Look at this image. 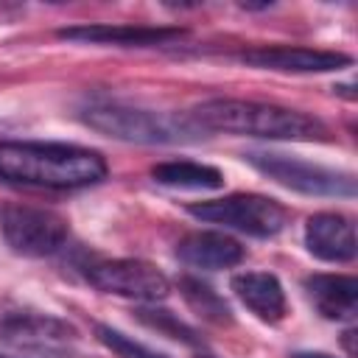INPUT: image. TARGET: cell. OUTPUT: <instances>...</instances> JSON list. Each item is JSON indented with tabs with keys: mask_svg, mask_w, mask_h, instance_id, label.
Here are the masks:
<instances>
[{
	"mask_svg": "<svg viewBox=\"0 0 358 358\" xmlns=\"http://www.w3.org/2000/svg\"><path fill=\"white\" fill-rule=\"evenodd\" d=\"M106 162L98 151L70 143H0V182L45 190H76L98 185Z\"/></svg>",
	"mask_w": 358,
	"mask_h": 358,
	"instance_id": "cell-1",
	"label": "cell"
},
{
	"mask_svg": "<svg viewBox=\"0 0 358 358\" xmlns=\"http://www.w3.org/2000/svg\"><path fill=\"white\" fill-rule=\"evenodd\" d=\"M190 120L204 131H229L266 140H296V143H324L330 129L299 109H285L274 103L238 101V98H213L193 109Z\"/></svg>",
	"mask_w": 358,
	"mask_h": 358,
	"instance_id": "cell-2",
	"label": "cell"
},
{
	"mask_svg": "<svg viewBox=\"0 0 358 358\" xmlns=\"http://www.w3.org/2000/svg\"><path fill=\"white\" fill-rule=\"evenodd\" d=\"M81 120L101 134L140 145L196 143L199 137H204V129H199L190 117H173L126 103H92L81 112Z\"/></svg>",
	"mask_w": 358,
	"mask_h": 358,
	"instance_id": "cell-3",
	"label": "cell"
},
{
	"mask_svg": "<svg viewBox=\"0 0 358 358\" xmlns=\"http://www.w3.org/2000/svg\"><path fill=\"white\" fill-rule=\"evenodd\" d=\"M187 213L199 221L218 224L252 238H274L288 224L285 207L260 193H232L224 199H210L201 204H190Z\"/></svg>",
	"mask_w": 358,
	"mask_h": 358,
	"instance_id": "cell-4",
	"label": "cell"
},
{
	"mask_svg": "<svg viewBox=\"0 0 358 358\" xmlns=\"http://www.w3.org/2000/svg\"><path fill=\"white\" fill-rule=\"evenodd\" d=\"M246 159L277 185L305 196H336V199L355 196V176L347 171H336L319 162H308L274 151H249Z\"/></svg>",
	"mask_w": 358,
	"mask_h": 358,
	"instance_id": "cell-5",
	"label": "cell"
},
{
	"mask_svg": "<svg viewBox=\"0 0 358 358\" xmlns=\"http://www.w3.org/2000/svg\"><path fill=\"white\" fill-rule=\"evenodd\" d=\"M0 232L11 252L22 257H45L67 241V221L45 207L6 204L0 207Z\"/></svg>",
	"mask_w": 358,
	"mask_h": 358,
	"instance_id": "cell-6",
	"label": "cell"
},
{
	"mask_svg": "<svg viewBox=\"0 0 358 358\" xmlns=\"http://www.w3.org/2000/svg\"><path fill=\"white\" fill-rule=\"evenodd\" d=\"M87 280L98 291L137 299V302H159L171 291L168 277L154 263L134 260V257L98 260V263L87 266Z\"/></svg>",
	"mask_w": 358,
	"mask_h": 358,
	"instance_id": "cell-7",
	"label": "cell"
},
{
	"mask_svg": "<svg viewBox=\"0 0 358 358\" xmlns=\"http://www.w3.org/2000/svg\"><path fill=\"white\" fill-rule=\"evenodd\" d=\"M241 62L260 70H277V73H333L352 64L347 53L319 50V48H288V45L243 50Z\"/></svg>",
	"mask_w": 358,
	"mask_h": 358,
	"instance_id": "cell-8",
	"label": "cell"
},
{
	"mask_svg": "<svg viewBox=\"0 0 358 358\" xmlns=\"http://www.w3.org/2000/svg\"><path fill=\"white\" fill-rule=\"evenodd\" d=\"M185 36L176 25H109V22H92V25H70L59 31V39L67 42H84V45H120V48H151V45H168L173 39Z\"/></svg>",
	"mask_w": 358,
	"mask_h": 358,
	"instance_id": "cell-9",
	"label": "cell"
},
{
	"mask_svg": "<svg viewBox=\"0 0 358 358\" xmlns=\"http://www.w3.org/2000/svg\"><path fill=\"white\" fill-rule=\"evenodd\" d=\"M305 246L324 263H350L358 252L355 227L341 213H316L305 224Z\"/></svg>",
	"mask_w": 358,
	"mask_h": 358,
	"instance_id": "cell-10",
	"label": "cell"
},
{
	"mask_svg": "<svg viewBox=\"0 0 358 358\" xmlns=\"http://www.w3.org/2000/svg\"><path fill=\"white\" fill-rule=\"evenodd\" d=\"M76 338V327L45 313H11L0 319V341L34 350L62 347Z\"/></svg>",
	"mask_w": 358,
	"mask_h": 358,
	"instance_id": "cell-11",
	"label": "cell"
},
{
	"mask_svg": "<svg viewBox=\"0 0 358 358\" xmlns=\"http://www.w3.org/2000/svg\"><path fill=\"white\" fill-rule=\"evenodd\" d=\"M243 246L224 232H190L176 243V257L193 268H232L243 260Z\"/></svg>",
	"mask_w": 358,
	"mask_h": 358,
	"instance_id": "cell-12",
	"label": "cell"
},
{
	"mask_svg": "<svg viewBox=\"0 0 358 358\" xmlns=\"http://www.w3.org/2000/svg\"><path fill=\"white\" fill-rule=\"evenodd\" d=\"M232 291L235 296L260 319V322H268V324H277L285 310H288V302H285V291L280 285V280L268 271H241L232 277Z\"/></svg>",
	"mask_w": 358,
	"mask_h": 358,
	"instance_id": "cell-13",
	"label": "cell"
},
{
	"mask_svg": "<svg viewBox=\"0 0 358 358\" xmlns=\"http://www.w3.org/2000/svg\"><path fill=\"white\" fill-rule=\"evenodd\" d=\"M308 299L324 319H352L358 308V280L347 274H313L305 280Z\"/></svg>",
	"mask_w": 358,
	"mask_h": 358,
	"instance_id": "cell-14",
	"label": "cell"
},
{
	"mask_svg": "<svg viewBox=\"0 0 358 358\" xmlns=\"http://www.w3.org/2000/svg\"><path fill=\"white\" fill-rule=\"evenodd\" d=\"M154 182L165 187H179V190H218L224 185V173L213 165L193 162V159H171L159 162L151 168Z\"/></svg>",
	"mask_w": 358,
	"mask_h": 358,
	"instance_id": "cell-15",
	"label": "cell"
},
{
	"mask_svg": "<svg viewBox=\"0 0 358 358\" xmlns=\"http://www.w3.org/2000/svg\"><path fill=\"white\" fill-rule=\"evenodd\" d=\"M179 291L185 296V302L190 305V310L196 316H201L210 324H232V310L224 302V296H218V291H213L207 282L196 280V277H182L179 280Z\"/></svg>",
	"mask_w": 358,
	"mask_h": 358,
	"instance_id": "cell-16",
	"label": "cell"
},
{
	"mask_svg": "<svg viewBox=\"0 0 358 358\" xmlns=\"http://www.w3.org/2000/svg\"><path fill=\"white\" fill-rule=\"evenodd\" d=\"M134 313H137V319H140L145 327H151V330H157V333H162V336H168V338H176V341L190 344V347L201 344L199 333H196L190 324H185L176 313H171V310H165V308H157V305L148 308V305H143V308H137Z\"/></svg>",
	"mask_w": 358,
	"mask_h": 358,
	"instance_id": "cell-17",
	"label": "cell"
},
{
	"mask_svg": "<svg viewBox=\"0 0 358 358\" xmlns=\"http://www.w3.org/2000/svg\"><path fill=\"white\" fill-rule=\"evenodd\" d=\"M95 336H98V341L115 358H168L165 352H157V350H151V347L129 338L126 333H120V330H115L109 324H95Z\"/></svg>",
	"mask_w": 358,
	"mask_h": 358,
	"instance_id": "cell-18",
	"label": "cell"
},
{
	"mask_svg": "<svg viewBox=\"0 0 358 358\" xmlns=\"http://www.w3.org/2000/svg\"><path fill=\"white\" fill-rule=\"evenodd\" d=\"M291 358H330V355H324V352H296Z\"/></svg>",
	"mask_w": 358,
	"mask_h": 358,
	"instance_id": "cell-19",
	"label": "cell"
},
{
	"mask_svg": "<svg viewBox=\"0 0 358 358\" xmlns=\"http://www.w3.org/2000/svg\"><path fill=\"white\" fill-rule=\"evenodd\" d=\"M199 358H215V355H199Z\"/></svg>",
	"mask_w": 358,
	"mask_h": 358,
	"instance_id": "cell-20",
	"label": "cell"
},
{
	"mask_svg": "<svg viewBox=\"0 0 358 358\" xmlns=\"http://www.w3.org/2000/svg\"><path fill=\"white\" fill-rule=\"evenodd\" d=\"M0 358H8V355H0Z\"/></svg>",
	"mask_w": 358,
	"mask_h": 358,
	"instance_id": "cell-21",
	"label": "cell"
}]
</instances>
